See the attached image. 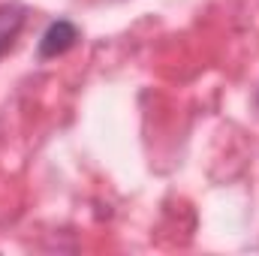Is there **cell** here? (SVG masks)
<instances>
[{
	"label": "cell",
	"instance_id": "7a4b0ae2",
	"mask_svg": "<svg viewBox=\"0 0 259 256\" xmlns=\"http://www.w3.org/2000/svg\"><path fill=\"white\" fill-rule=\"evenodd\" d=\"M24 18H27V9L21 3H0V58L12 49L18 30L24 27Z\"/></svg>",
	"mask_w": 259,
	"mask_h": 256
},
{
	"label": "cell",
	"instance_id": "6da1fadb",
	"mask_svg": "<svg viewBox=\"0 0 259 256\" xmlns=\"http://www.w3.org/2000/svg\"><path fill=\"white\" fill-rule=\"evenodd\" d=\"M75 42H78V27H75L72 21H66V18H58V21H52V24L46 27L42 39H39V58H42V61L58 58V55L69 52Z\"/></svg>",
	"mask_w": 259,
	"mask_h": 256
}]
</instances>
